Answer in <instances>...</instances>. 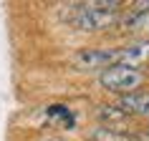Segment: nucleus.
Listing matches in <instances>:
<instances>
[{
  "instance_id": "f257e3e1",
  "label": "nucleus",
  "mask_w": 149,
  "mask_h": 141,
  "mask_svg": "<svg viewBox=\"0 0 149 141\" xmlns=\"http://www.w3.org/2000/svg\"><path fill=\"white\" fill-rule=\"evenodd\" d=\"M121 3L106 0V3H84L76 5V15L71 18V23L76 30H106L119 20L116 10Z\"/></svg>"
},
{
  "instance_id": "f03ea898",
  "label": "nucleus",
  "mask_w": 149,
  "mask_h": 141,
  "mask_svg": "<svg viewBox=\"0 0 149 141\" xmlns=\"http://www.w3.org/2000/svg\"><path fill=\"white\" fill-rule=\"evenodd\" d=\"M99 83L109 91H116V93H134V88H139L144 83V73L136 68H129V66H109L104 68V73L99 76Z\"/></svg>"
},
{
  "instance_id": "7ed1b4c3",
  "label": "nucleus",
  "mask_w": 149,
  "mask_h": 141,
  "mask_svg": "<svg viewBox=\"0 0 149 141\" xmlns=\"http://www.w3.org/2000/svg\"><path fill=\"white\" fill-rule=\"evenodd\" d=\"M73 66L81 70H99L116 66V48H84L73 55Z\"/></svg>"
},
{
  "instance_id": "20e7f679",
  "label": "nucleus",
  "mask_w": 149,
  "mask_h": 141,
  "mask_svg": "<svg viewBox=\"0 0 149 141\" xmlns=\"http://www.w3.org/2000/svg\"><path fill=\"white\" fill-rule=\"evenodd\" d=\"M144 61H149V43H134V46H126V48H116V63L119 66L136 68Z\"/></svg>"
},
{
  "instance_id": "39448f33",
  "label": "nucleus",
  "mask_w": 149,
  "mask_h": 141,
  "mask_svg": "<svg viewBox=\"0 0 149 141\" xmlns=\"http://www.w3.org/2000/svg\"><path fill=\"white\" fill-rule=\"evenodd\" d=\"M116 109L124 113H139V116L149 118V93H126L121 96Z\"/></svg>"
},
{
  "instance_id": "423d86ee",
  "label": "nucleus",
  "mask_w": 149,
  "mask_h": 141,
  "mask_svg": "<svg viewBox=\"0 0 149 141\" xmlns=\"http://www.w3.org/2000/svg\"><path fill=\"white\" fill-rule=\"evenodd\" d=\"M91 141H129V133L111 129V126H96L91 131Z\"/></svg>"
},
{
  "instance_id": "0eeeda50",
  "label": "nucleus",
  "mask_w": 149,
  "mask_h": 141,
  "mask_svg": "<svg viewBox=\"0 0 149 141\" xmlns=\"http://www.w3.org/2000/svg\"><path fill=\"white\" fill-rule=\"evenodd\" d=\"M96 116L104 121V126H106V124H119V121H126V113H124V111H119L116 106H99Z\"/></svg>"
},
{
  "instance_id": "6e6552de",
  "label": "nucleus",
  "mask_w": 149,
  "mask_h": 141,
  "mask_svg": "<svg viewBox=\"0 0 149 141\" xmlns=\"http://www.w3.org/2000/svg\"><path fill=\"white\" fill-rule=\"evenodd\" d=\"M129 141H149V133H134L129 136Z\"/></svg>"
},
{
  "instance_id": "1a4fd4ad",
  "label": "nucleus",
  "mask_w": 149,
  "mask_h": 141,
  "mask_svg": "<svg viewBox=\"0 0 149 141\" xmlns=\"http://www.w3.org/2000/svg\"><path fill=\"white\" fill-rule=\"evenodd\" d=\"M40 141H63V139H53V136H51V139H40Z\"/></svg>"
}]
</instances>
